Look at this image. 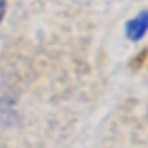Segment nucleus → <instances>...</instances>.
<instances>
[{"instance_id":"f257e3e1","label":"nucleus","mask_w":148,"mask_h":148,"mask_svg":"<svg viewBox=\"0 0 148 148\" xmlns=\"http://www.w3.org/2000/svg\"><path fill=\"white\" fill-rule=\"evenodd\" d=\"M147 31H148V10L141 12L136 18L127 21L126 24V36L133 42L139 40Z\"/></svg>"},{"instance_id":"f03ea898","label":"nucleus","mask_w":148,"mask_h":148,"mask_svg":"<svg viewBox=\"0 0 148 148\" xmlns=\"http://www.w3.org/2000/svg\"><path fill=\"white\" fill-rule=\"evenodd\" d=\"M5 10H6V0H0V21L3 19Z\"/></svg>"}]
</instances>
